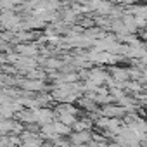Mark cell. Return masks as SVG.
I'll use <instances>...</instances> for the list:
<instances>
[{
  "mask_svg": "<svg viewBox=\"0 0 147 147\" xmlns=\"http://www.w3.org/2000/svg\"><path fill=\"white\" fill-rule=\"evenodd\" d=\"M92 140V135H90V131L88 130H82V131H75L71 135V142L75 144L76 147L78 145H83V144H88Z\"/></svg>",
  "mask_w": 147,
  "mask_h": 147,
  "instance_id": "1",
  "label": "cell"
},
{
  "mask_svg": "<svg viewBox=\"0 0 147 147\" xmlns=\"http://www.w3.org/2000/svg\"><path fill=\"white\" fill-rule=\"evenodd\" d=\"M106 80H109L106 73H102V71H95V69L90 73V76H88V82H92V83H95V85H100V83L106 82Z\"/></svg>",
  "mask_w": 147,
  "mask_h": 147,
  "instance_id": "2",
  "label": "cell"
},
{
  "mask_svg": "<svg viewBox=\"0 0 147 147\" xmlns=\"http://www.w3.org/2000/svg\"><path fill=\"white\" fill-rule=\"evenodd\" d=\"M113 76L114 80H119V82H125L128 76H130V71H125V69H119V67H114L113 69Z\"/></svg>",
  "mask_w": 147,
  "mask_h": 147,
  "instance_id": "3",
  "label": "cell"
},
{
  "mask_svg": "<svg viewBox=\"0 0 147 147\" xmlns=\"http://www.w3.org/2000/svg\"><path fill=\"white\" fill-rule=\"evenodd\" d=\"M23 87L28 88V90H42L43 88V83H42V80H33V82H26Z\"/></svg>",
  "mask_w": 147,
  "mask_h": 147,
  "instance_id": "4",
  "label": "cell"
},
{
  "mask_svg": "<svg viewBox=\"0 0 147 147\" xmlns=\"http://www.w3.org/2000/svg\"><path fill=\"white\" fill-rule=\"evenodd\" d=\"M18 50H19L21 54H28V57H33V55L36 54V47H33V45H21Z\"/></svg>",
  "mask_w": 147,
  "mask_h": 147,
  "instance_id": "5",
  "label": "cell"
},
{
  "mask_svg": "<svg viewBox=\"0 0 147 147\" xmlns=\"http://www.w3.org/2000/svg\"><path fill=\"white\" fill-rule=\"evenodd\" d=\"M47 66H50V67H59V66H61V62H57L55 59H50V61L47 62Z\"/></svg>",
  "mask_w": 147,
  "mask_h": 147,
  "instance_id": "6",
  "label": "cell"
},
{
  "mask_svg": "<svg viewBox=\"0 0 147 147\" xmlns=\"http://www.w3.org/2000/svg\"><path fill=\"white\" fill-rule=\"evenodd\" d=\"M142 62H144V64H147V54H144V55H142Z\"/></svg>",
  "mask_w": 147,
  "mask_h": 147,
  "instance_id": "7",
  "label": "cell"
},
{
  "mask_svg": "<svg viewBox=\"0 0 147 147\" xmlns=\"http://www.w3.org/2000/svg\"><path fill=\"white\" fill-rule=\"evenodd\" d=\"M144 80H147V69L144 71Z\"/></svg>",
  "mask_w": 147,
  "mask_h": 147,
  "instance_id": "8",
  "label": "cell"
},
{
  "mask_svg": "<svg viewBox=\"0 0 147 147\" xmlns=\"http://www.w3.org/2000/svg\"><path fill=\"white\" fill-rule=\"evenodd\" d=\"M144 102H145V104H147V95H144Z\"/></svg>",
  "mask_w": 147,
  "mask_h": 147,
  "instance_id": "9",
  "label": "cell"
}]
</instances>
